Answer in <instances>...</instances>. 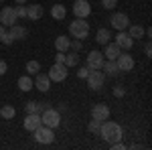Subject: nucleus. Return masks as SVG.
I'll use <instances>...</instances> for the list:
<instances>
[{
	"mask_svg": "<svg viewBox=\"0 0 152 150\" xmlns=\"http://www.w3.org/2000/svg\"><path fill=\"white\" fill-rule=\"evenodd\" d=\"M99 136L107 142V144H112V142H118V140L124 138V130L122 126L118 124V122H102V128H99Z\"/></svg>",
	"mask_w": 152,
	"mask_h": 150,
	"instance_id": "nucleus-1",
	"label": "nucleus"
},
{
	"mask_svg": "<svg viewBox=\"0 0 152 150\" xmlns=\"http://www.w3.org/2000/svg\"><path fill=\"white\" fill-rule=\"evenodd\" d=\"M69 33L75 39H85L89 35V23H85V18H75L69 24Z\"/></svg>",
	"mask_w": 152,
	"mask_h": 150,
	"instance_id": "nucleus-2",
	"label": "nucleus"
},
{
	"mask_svg": "<svg viewBox=\"0 0 152 150\" xmlns=\"http://www.w3.org/2000/svg\"><path fill=\"white\" fill-rule=\"evenodd\" d=\"M87 85H89V89H102L104 87V81H105V73L99 69H89V73H87Z\"/></svg>",
	"mask_w": 152,
	"mask_h": 150,
	"instance_id": "nucleus-3",
	"label": "nucleus"
},
{
	"mask_svg": "<svg viewBox=\"0 0 152 150\" xmlns=\"http://www.w3.org/2000/svg\"><path fill=\"white\" fill-rule=\"evenodd\" d=\"M41 120H43V126L47 128H57L59 122H61V116H59L57 110H53V108H47V110H43V114H41Z\"/></svg>",
	"mask_w": 152,
	"mask_h": 150,
	"instance_id": "nucleus-4",
	"label": "nucleus"
},
{
	"mask_svg": "<svg viewBox=\"0 0 152 150\" xmlns=\"http://www.w3.org/2000/svg\"><path fill=\"white\" fill-rule=\"evenodd\" d=\"M33 134H35V140L39 142V144H51V142L55 140L53 128H47V126H43V124H41V126L37 128V130L33 132Z\"/></svg>",
	"mask_w": 152,
	"mask_h": 150,
	"instance_id": "nucleus-5",
	"label": "nucleus"
},
{
	"mask_svg": "<svg viewBox=\"0 0 152 150\" xmlns=\"http://www.w3.org/2000/svg\"><path fill=\"white\" fill-rule=\"evenodd\" d=\"M69 67H67V65H65V63H55V65H53V67H51V69H49V79L51 81H65L67 79V73H69Z\"/></svg>",
	"mask_w": 152,
	"mask_h": 150,
	"instance_id": "nucleus-6",
	"label": "nucleus"
},
{
	"mask_svg": "<svg viewBox=\"0 0 152 150\" xmlns=\"http://www.w3.org/2000/svg\"><path fill=\"white\" fill-rule=\"evenodd\" d=\"M73 14H75V18H87L91 14V4L87 0H75L73 2Z\"/></svg>",
	"mask_w": 152,
	"mask_h": 150,
	"instance_id": "nucleus-7",
	"label": "nucleus"
},
{
	"mask_svg": "<svg viewBox=\"0 0 152 150\" xmlns=\"http://www.w3.org/2000/svg\"><path fill=\"white\" fill-rule=\"evenodd\" d=\"M16 20H18V16L14 12V6H4L0 10V23L4 26H12V24H16Z\"/></svg>",
	"mask_w": 152,
	"mask_h": 150,
	"instance_id": "nucleus-8",
	"label": "nucleus"
},
{
	"mask_svg": "<svg viewBox=\"0 0 152 150\" xmlns=\"http://www.w3.org/2000/svg\"><path fill=\"white\" fill-rule=\"evenodd\" d=\"M110 23H112V26L116 29V31H126L130 24V18L128 14H124V12H116L112 18H110Z\"/></svg>",
	"mask_w": 152,
	"mask_h": 150,
	"instance_id": "nucleus-9",
	"label": "nucleus"
},
{
	"mask_svg": "<svg viewBox=\"0 0 152 150\" xmlns=\"http://www.w3.org/2000/svg\"><path fill=\"white\" fill-rule=\"evenodd\" d=\"M104 53H99V51H91L89 55H87V67L89 69H102V65H104Z\"/></svg>",
	"mask_w": 152,
	"mask_h": 150,
	"instance_id": "nucleus-10",
	"label": "nucleus"
},
{
	"mask_svg": "<svg viewBox=\"0 0 152 150\" xmlns=\"http://www.w3.org/2000/svg\"><path fill=\"white\" fill-rule=\"evenodd\" d=\"M116 65L120 71H132L134 69V59H132V55H124V53H120L116 59Z\"/></svg>",
	"mask_w": 152,
	"mask_h": 150,
	"instance_id": "nucleus-11",
	"label": "nucleus"
},
{
	"mask_svg": "<svg viewBox=\"0 0 152 150\" xmlns=\"http://www.w3.org/2000/svg\"><path fill=\"white\" fill-rule=\"evenodd\" d=\"M91 118L105 122V120L110 118V108H107L105 104H95L94 108H91Z\"/></svg>",
	"mask_w": 152,
	"mask_h": 150,
	"instance_id": "nucleus-12",
	"label": "nucleus"
},
{
	"mask_svg": "<svg viewBox=\"0 0 152 150\" xmlns=\"http://www.w3.org/2000/svg\"><path fill=\"white\" fill-rule=\"evenodd\" d=\"M41 124H43L41 114H26V118H24V130H28V132H35Z\"/></svg>",
	"mask_w": 152,
	"mask_h": 150,
	"instance_id": "nucleus-13",
	"label": "nucleus"
},
{
	"mask_svg": "<svg viewBox=\"0 0 152 150\" xmlns=\"http://www.w3.org/2000/svg\"><path fill=\"white\" fill-rule=\"evenodd\" d=\"M116 45L120 47V49H132V45H134V39L126 33V31H118V37H116Z\"/></svg>",
	"mask_w": 152,
	"mask_h": 150,
	"instance_id": "nucleus-14",
	"label": "nucleus"
},
{
	"mask_svg": "<svg viewBox=\"0 0 152 150\" xmlns=\"http://www.w3.org/2000/svg\"><path fill=\"white\" fill-rule=\"evenodd\" d=\"M35 85H37L39 91L47 93L49 89H51V79H49V75H43V73L39 71V73H37V79H35Z\"/></svg>",
	"mask_w": 152,
	"mask_h": 150,
	"instance_id": "nucleus-15",
	"label": "nucleus"
},
{
	"mask_svg": "<svg viewBox=\"0 0 152 150\" xmlns=\"http://www.w3.org/2000/svg\"><path fill=\"white\" fill-rule=\"evenodd\" d=\"M105 47V51H104V57L107 59V61H116L118 59V55L122 53V49L116 45V43H107V45H104Z\"/></svg>",
	"mask_w": 152,
	"mask_h": 150,
	"instance_id": "nucleus-16",
	"label": "nucleus"
},
{
	"mask_svg": "<svg viewBox=\"0 0 152 150\" xmlns=\"http://www.w3.org/2000/svg\"><path fill=\"white\" fill-rule=\"evenodd\" d=\"M8 35L14 39V41H23V39H26V29L24 26H20V24H12L10 26V31H8Z\"/></svg>",
	"mask_w": 152,
	"mask_h": 150,
	"instance_id": "nucleus-17",
	"label": "nucleus"
},
{
	"mask_svg": "<svg viewBox=\"0 0 152 150\" xmlns=\"http://www.w3.org/2000/svg\"><path fill=\"white\" fill-rule=\"evenodd\" d=\"M26 16H28L31 20H39V18L43 16V6H41V4H31V6H26Z\"/></svg>",
	"mask_w": 152,
	"mask_h": 150,
	"instance_id": "nucleus-18",
	"label": "nucleus"
},
{
	"mask_svg": "<svg viewBox=\"0 0 152 150\" xmlns=\"http://www.w3.org/2000/svg\"><path fill=\"white\" fill-rule=\"evenodd\" d=\"M69 39H67V37H63V35H59L57 39H55V49H57V51H61V53H65V51H67V49H69Z\"/></svg>",
	"mask_w": 152,
	"mask_h": 150,
	"instance_id": "nucleus-19",
	"label": "nucleus"
},
{
	"mask_svg": "<svg viewBox=\"0 0 152 150\" xmlns=\"http://www.w3.org/2000/svg\"><path fill=\"white\" fill-rule=\"evenodd\" d=\"M51 14H53V18H55V20H63V18H65V14H67V10H65V6H63V4H55V6L51 8Z\"/></svg>",
	"mask_w": 152,
	"mask_h": 150,
	"instance_id": "nucleus-20",
	"label": "nucleus"
},
{
	"mask_svg": "<svg viewBox=\"0 0 152 150\" xmlns=\"http://www.w3.org/2000/svg\"><path fill=\"white\" fill-rule=\"evenodd\" d=\"M110 39H112V35H110V31H107V29H99V31H97V35H95V41H97L99 45H107V43H110Z\"/></svg>",
	"mask_w": 152,
	"mask_h": 150,
	"instance_id": "nucleus-21",
	"label": "nucleus"
},
{
	"mask_svg": "<svg viewBox=\"0 0 152 150\" xmlns=\"http://www.w3.org/2000/svg\"><path fill=\"white\" fill-rule=\"evenodd\" d=\"M128 35L132 39H142L144 37V29L140 24H128Z\"/></svg>",
	"mask_w": 152,
	"mask_h": 150,
	"instance_id": "nucleus-22",
	"label": "nucleus"
},
{
	"mask_svg": "<svg viewBox=\"0 0 152 150\" xmlns=\"http://www.w3.org/2000/svg\"><path fill=\"white\" fill-rule=\"evenodd\" d=\"M102 69H104V73H107V75H118V73H120V69H118V65H116V61H104Z\"/></svg>",
	"mask_w": 152,
	"mask_h": 150,
	"instance_id": "nucleus-23",
	"label": "nucleus"
},
{
	"mask_svg": "<svg viewBox=\"0 0 152 150\" xmlns=\"http://www.w3.org/2000/svg\"><path fill=\"white\" fill-rule=\"evenodd\" d=\"M18 89H23V91H31V89H33V79H31L28 75L18 77Z\"/></svg>",
	"mask_w": 152,
	"mask_h": 150,
	"instance_id": "nucleus-24",
	"label": "nucleus"
},
{
	"mask_svg": "<svg viewBox=\"0 0 152 150\" xmlns=\"http://www.w3.org/2000/svg\"><path fill=\"white\" fill-rule=\"evenodd\" d=\"M14 114H16V110H14L12 105H2V108H0V116H2L4 120H12Z\"/></svg>",
	"mask_w": 152,
	"mask_h": 150,
	"instance_id": "nucleus-25",
	"label": "nucleus"
},
{
	"mask_svg": "<svg viewBox=\"0 0 152 150\" xmlns=\"http://www.w3.org/2000/svg\"><path fill=\"white\" fill-rule=\"evenodd\" d=\"M26 114H41V102H26Z\"/></svg>",
	"mask_w": 152,
	"mask_h": 150,
	"instance_id": "nucleus-26",
	"label": "nucleus"
},
{
	"mask_svg": "<svg viewBox=\"0 0 152 150\" xmlns=\"http://www.w3.org/2000/svg\"><path fill=\"white\" fill-rule=\"evenodd\" d=\"M67 67H75L77 63H79V57H77V51H73V53H69V55H65V61H63Z\"/></svg>",
	"mask_w": 152,
	"mask_h": 150,
	"instance_id": "nucleus-27",
	"label": "nucleus"
},
{
	"mask_svg": "<svg viewBox=\"0 0 152 150\" xmlns=\"http://www.w3.org/2000/svg\"><path fill=\"white\" fill-rule=\"evenodd\" d=\"M39 71H41V63H39V61H28V63H26V73L37 75Z\"/></svg>",
	"mask_w": 152,
	"mask_h": 150,
	"instance_id": "nucleus-28",
	"label": "nucleus"
},
{
	"mask_svg": "<svg viewBox=\"0 0 152 150\" xmlns=\"http://www.w3.org/2000/svg\"><path fill=\"white\" fill-rule=\"evenodd\" d=\"M99 128H102V120H91L89 122V132H94V134H99Z\"/></svg>",
	"mask_w": 152,
	"mask_h": 150,
	"instance_id": "nucleus-29",
	"label": "nucleus"
},
{
	"mask_svg": "<svg viewBox=\"0 0 152 150\" xmlns=\"http://www.w3.org/2000/svg\"><path fill=\"white\" fill-rule=\"evenodd\" d=\"M14 12H16L18 18H26V6H24V4H18V6L14 8Z\"/></svg>",
	"mask_w": 152,
	"mask_h": 150,
	"instance_id": "nucleus-30",
	"label": "nucleus"
},
{
	"mask_svg": "<svg viewBox=\"0 0 152 150\" xmlns=\"http://www.w3.org/2000/svg\"><path fill=\"white\" fill-rule=\"evenodd\" d=\"M118 0H102V6H104L105 10H112V8H116Z\"/></svg>",
	"mask_w": 152,
	"mask_h": 150,
	"instance_id": "nucleus-31",
	"label": "nucleus"
},
{
	"mask_svg": "<svg viewBox=\"0 0 152 150\" xmlns=\"http://www.w3.org/2000/svg\"><path fill=\"white\" fill-rule=\"evenodd\" d=\"M114 95H116V97H124V95H126V89H124L122 85H116V87H114Z\"/></svg>",
	"mask_w": 152,
	"mask_h": 150,
	"instance_id": "nucleus-32",
	"label": "nucleus"
},
{
	"mask_svg": "<svg viewBox=\"0 0 152 150\" xmlns=\"http://www.w3.org/2000/svg\"><path fill=\"white\" fill-rule=\"evenodd\" d=\"M69 49H73V51H79V49H81V41H79V39L71 41V43H69Z\"/></svg>",
	"mask_w": 152,
	"mask_h": 150,
	"instance_id": "nucleus-33",
	"label": "nucleus"
},
{
	"mask_svg": "<svg viewBox=\"0 0 152 150\" xmlns=\"http://www.w3.org/2000/svg\"><path fill=\"white\" fill-rule=\"evenodd\" d=\"M87 73H89V67H79V69H77V75H79L81 79L87 77Z\"/></svg>",
	"mask_w": 152,
	"mask_h": 150,
	"instance_id": "nucleus-34",
	"label": "nucleus"
},
{
	"mask_svg": "<svg viewBox=\"0 0 152 150\" xmlns=\"http://www.w3.org/2000/svg\"><path fill=\"white\" fill-rule=\"evenodd\" d=\"M63 61H65V53L57 51V55H55V63H63Z\"/></svg>",
	"mask_w": 152,
	"mask_h": 150,
	"instance_id": "nucleus-35",
	"label": "nucleus"
},
{
	"mask_svg": "<svg viewBox=\"0 0 152 150\" xmlns=\"http://www.w3.org/2000/svg\"><path fill=\"white\" fill-rule=\"evenodd\" d=\"M6 71H8V65H6V61H2V59H0V75H4Z\"/></svg>",
	"mask_w": 152,
	"mask_h": 150,
	"instance_id": "nucleus-36",
	"label": "nucleus"
},
{
	"mask_svg": "<svg viewBox=\"0 0 152 150\" xmlns=\"http://www.w3.org/2000/svg\"><path fill=\"white\" fill-rule=\"evenodd\" d=\"M2 43H4V45H10V43H14V39H12V37L8 35V31H6V37L2 39Z\"/></svg>",
	"mask_w": 152,
	"mask_h": 150,
	"instance_id": "nucleus-37",
	"label": "nucleus"
},
{
	"mask_svg": "<svg viewBox=\"0 0 152 150\" xmlns=\"http://www.w3.org/2000/svg\"><path fill=\"white\" fill-rule=\"evenodd\" d=\"M4 37H6V26H4V24H0V41H2Z\"/></svg>",
	"mask_w": 152,
	"mask_h": 150,
	"instance_id": "nucleus-38",
	"label": "nucleus"
},
{
	"mask_svg": "<svg viewBox=\"0 0 152 150\" xmlns=\"http://www.w3.org/2000/svg\"><path fill=\"white\" fill-rule=\"evenodd\" d=\"M144 53H146L148 57L152 55V47H150V43H146V47H144Z\"/></svg>",
	"mask_w": 152,
	"mask_h": 150,
	"instance_id": "nucleus-39",
	"label": "nucleus"
},
{
	"mask_svg": "<svg viewBox=\"0 0 152 150\" xmlns=\"http://www.w3.org/2000/svg\"><path fill=\"white\" fill-rule=\"evenodd\" d=\"M16 4H26V0H14Z\"/></svg>",
	"mask_w": 152,
	"mask_h": 150,
	"instance_id": "nucleus-40",
	"label": "nucleus"
},
{
	"mask_svg": "<svg viewBox=\"0 0 152 150\" xmlns=\"http://www.w3.org/2000/svg\"><path fill=\"white\" fill-rule=\"evenodd\" d=\"M0 2H2V0H0Z\"/></svg>",
	"mask_w": 152,
	"mask_h": 150,
	"instance_id": "nucleus-41",
	"label": "nucleus"
}]
</instances>
